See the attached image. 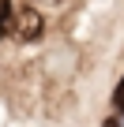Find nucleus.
<instances>
[{"mask_svg":"<svg viewBox=\"0 0 124 127\" xmlns=\"http://www.w3.org/2000/svg\"><path fill=\"white\" fill-rule=\"evenodd\" d=\"M11 30H15L23 41H38V37H41V30H45V19H41V11L23 8V11L11 19Z\"/></svg>","mask_w":124,"mask_h":127,"instance_id":"f257e3e1","label":"nucleus"},{"mask_svg":"<svg viewBox=\"0 0 124 127\" xmlns=\"http://www.w3.org/2000/svg\"><path fill=\"white\" fill-rule=\"evenodd\" d=\"M11 0H0V37H8L11 34Z\"/></svg>","mask_w":124,"mask_h":127,"instance_id":"f03ea898","label":"nucleus"},{"mask_svg":"<svg viewBox=\"0 0 124 127\" xmlns=\"http://www.w3.org/2000/svg\"><path fill=\"white\" fill-rule=\"evenodd\" d=\"M113 108H117V112H124V79H120V86L113 90Z\"/></svg>","mask_w":124,"mask_h":127,"instance_id":"7ed1b4c3","label":"nucleus"},{"mask_svg":"<svg viewBox=\"0 0 124 127\" xmlns=\"http://www.w3.org/2000/svg\"><path fill=\"white\" fill-rule=\"evenodd\" d=\"M105 127H120V123H117V120H105Z\"/></svg>","mask_w":124,"mask_h":127,"instance_id":"20e7f679","label":"nucleus"}]
</instances>
